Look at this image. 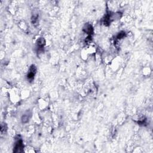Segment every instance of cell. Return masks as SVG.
Returning <instances> with one entry per match:
<instances>
[{"instance_id": "6da1fadb", "label": "cell", "mask_w": 153, "mask_h": 153, "mask_svg": "<svg viewBox=\"0 0 153 153\" xmlns=\"http://www.w3.org/2000/svg\"><path fill=\"white\" fill-rule=\"evenodd\" d=\"M36 71H37V68L34 65H32L29 68V71L27 77L28 78V80H32L34 78V76H35V73H36Z\"/></svg>"}, {"instance_id": "7a4b0ae2", "label": "cell", "mask_w": 153, "mask_h": 153, "mask_svg": "<svg viewBox=\"0 0 153 153\" xmlns=\"http://www.w3.org/2000/svg\"><path fill=\"white\" fill-rule=\"evenodd\" d=\"M23 148H24V145H23L22 141L20 139L16 143L15 147L14 148V152H22Z\"/></svg>"}, {"instance_id": "3957f363", "label": "cell", "mask_w": 153, "mask_h": 153, "mask_svg": "<svg viewBox=\"0 0 153 153\" xmlns=\"http://www.w3.org/2000/svg\"><path fill=\"white\" fill-rule=\"evenodd\" d=\"M45 43H46V41L43 38H40L38 39L37 42V48L38 49L39 51L43 49V47L44 45H45Z\"/></svg>"}, {"instance_id": "277c9868", "label": "cell", "mask_w": 153, "mask_h": 153, "mask_svg": "<svg viewBox=\"0 0 153 153\" xmlns=\"http://www.w3.org/2000/svg\"><path fill=\"white\" fill-rule=\"evenodd\" d=\"M83 30L85 32H86L87 34H90V35H91V34H93V28H92V26L90 24L85 25L84 27Z\"/></svg>"}, {"instance_id": "5b68a950", "label": "cell", "mask_w": 153, "mask_h": 153, "mask_svg": "<svg viewBox=\"0 0 153 153\" xmlns=\"http://www.w3.org/2000/svg\"><path fill=\"white\" fill-rule=\"evenodd\" d=\"M29 114H24V116L22 117V121L23 123H26L29 121Z\"/></svg>"}, {"instance_id": "8992f818", "label": "cell", "mask_w": 153, "mask_h": 153, "mask_svg": "<svg viewBox=\"0 0 153 153\" xmlns=\"http://www.w3.org/2000/svg\"><path fill=\"white\" fill-rule=\"evenodd\" d=\"M124 35H125V32H124L119 33V34H118V35H117V38L118 39H121V38H123Z\"/></svg>"}]
</instances>
